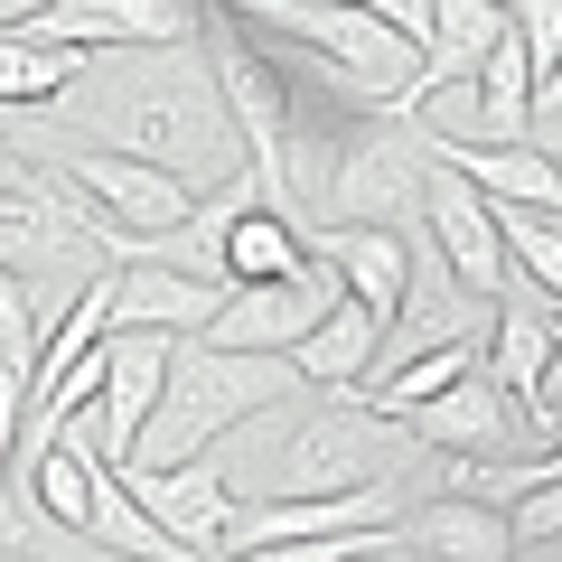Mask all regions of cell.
I'll use <instances>...</instances> for the list:
<instances>
[{"label":"cell","mask_w":562,"mask_h":562,"mask_svg":"<svg viewBox=\"0 0 562 562\" xmlns=\"http://www.w3.org/2000/svg\"><path fill=\"white\" fill-rule=\"evenodd\" d=\"M66 113H76L85 140L103 150H132V160L169 169L188 188H225L244 179V132L225 113L216 76H206V47L198 38H169V47H103L76 85H66Z\"/></svg>","instance_id":"cell-1"},{"label":"cell","mask_w":562,"mask_h":562,"mask_svg":"<svg viewBox=\"0 0 562 562\" xmlns=\"http://www.w3.org/2000/svg\"><path fill=\"white\" fill-rule=\"evenodd\" d=\"M272 431H262L244 460H225V441H216V460H225V487H235V506L244 497H347V487H384V479H403L413 469V422H394V413H375V403H357V394H328V403H272Z\"/></svg>","instance_id":"cell-2"},{"label":"cell","mask_w":562,"mask_h":562,"mask_svg":"<svg viewBox=\"0 0 562 562\" xmlns=\"http://www.w3.org/2000/svg\"><path fill=\"white\" fill-rule=\"evenodd\" d=\"M291 394H301V366L291 357H244V347H216V338H179L169 347V375H160V403H150V431H140L132 460L179 469V460H198V450L235 441L254 413H272V403H291Z\"/></svg>","instance_id":"cell-3"},{"label":"cell","mask_w":562,"mask_h":562,"mask_svg":"<svg viewBox=\"0 0 562 562\" xmlns=\"http://www.w3.org/2000/svg\"><path fill=\"white\" fill-rule=\"evenodd\" d=\"M235 10H254V20H272L291 47H310L319 76H338L347 94H357V113H413V103L431 94L422 47L403 38L394 20H375L366 0H235Z\"/></svg>","instance_id":"cell-4"},{"label":"cell","mask_w":562,"mask_h":562,"mask_svg":"<svg viewBox=\"0 0 562 562\" xmlns=\"http://www.w3.org/2000/svg\"><path fill=\"white\" fill-rule=\"evenodd\" d=\"M198 47H206V76H216L225 113H235V132H244V160H254V179H262V206H281V216L301 225V94H291V76H281L272 47L244 20H225V10L198 20Z\"/></svg>","instance_id":"cell-5"},{"label":"cell","mask_w":562,"mask_h":562,"mask_svg":"<svg viewBox=\"0 0 562 562\" xmlns=\"http://www.w3.org/2000/svg\"><path fill=\"white\" fill-rule=\"evenodd\" d=\"M29 150L38 169H57L66 188H76L85 206H103V216L122 225V235H140V254L169 235V225H188L198 216V198L206 188H188V179H169V169H150V160H132V150H103V140H76V132H10Z\"/></svg>","instance_id":"cell-6"},{"label":"cell","mask_w":562,"mask_h":562,"mask_svg":"<svg viewBox=\"0 0 562 562\" xmlns=\"http://www.w3.org/2000/svg\"><path fill=\"white\" fill-rule=\"evenodd\" d=\"M413 113H366L357 132L328 150L319 169V206L328 225H422V179H431V140L422 132H394Z\"/></svg>","instance_id":"cell-7"},{"label":"cell","mask_w":562,"mask_h":562,"mask_svg":"<svg viewBox=\"0 0 562 562\" xmlns=\"http://www.w3.org/2000/svg\"><path fill=\"white\" fill-rule=\"evenodd\" d=\"M338 301H347L338 262L310 254L301 272H281V281H235L225 310L206 319V338H216V347H244V357H291V347H301Z\"/></svg>","instance_id":"cell-8"},{"label":"cell","mask_w":562,"mask_h":562,"mask_svg":"<svg viewBox=\"0 0 562 562\" xmlns=\"http://www.w3.org/2000/svg\"><path fill=\"white\" fill-rule=\"evenodd\" d=\"M169 347L160 328H103V394L85 413V441H94L103 469H122L150 431V403H160V375H169Z\"/></svg>","instance_id":"cell-9"},{"label":"cell","mask_w":562,"mask_h":562,"mask_svg":"<svg viewBox=\"0 0 562 562\" xmlns=\"http://www.w3.org/2000/svg\"><path fill=\"white\" fill-rule=\"evenodd\" d=\"M206 0H38V10H20L29 38H57V47H85V57H103V47H169V38H198Z\"/></svg>","instance_id":"cell-10"},{"label":"cell","mask_w":562,"mask_h":562,"mask_svg":"<svg viewBox=\"0 0 562 562\" xmlns=\"http://www.w3.org/2000/svg\"><path fill=\"white\" fill-rule=\"evenodd\" d=\"M422 244L450 262V281H460V291H479V301H497V291H506L497 206H487L450 160H431V179H422Z\"/></svg>","instance_id":"cell-11"},{"label":"cell","mask_w":562,"mask_h":562,"mask_svg":"<svg viewBox=\"0 0 562 562\" xmlns=\"http://www.w3.org/2000/svg\"><path fill=\"white\" fill-rule=\"evenodd\" d=\"M553 319L562 310L543 301L535 281H516L506 272V291H497V319H487V384H497L506 403H516L535 431H553V413H543V366H553Z\"/></svg>","instance_id":"cell-12"},{"label":"cell","mask_w":562,"mask_h":562,"mask_svg":"<svg viewBox=\"0 0 562 562\" xmlns=\"http://www.w3.org/2000/svg\"><path fill=\"white\" fill-rule=\"evenodd\" d=\"M113 479L140 497V516H150V525H169L198 562H216V525L235 516V487H225V460H216V450H198V460H179V469L132 460V469H113Z\"/></svg>","instance_id":"cell-13"},{"label":"cell","mask_w":562,"mask_h":562,"mask_svg":"<svg viewBox=\"0 0 562 562\" xmlns=\"http://www.w3.org/2000/svg\"><path fill=\"white\" fill-rule=\"evenodd\" d=\"M225 291L235 281H198L179 272V262H113V328H160V338H206V319L225 310Z\"/></svg>","instance_id":"cell-14"},{"label":"cell","mask_w":562,"mask_h":562,"mask_svg":"<svg viewBox=\"0 0 562 562\" xmlns=\"http://www.w3.org/2000/svg\"><path fill=\"white\" fill-rule=\"evenodd\" d=\"M310 254L338 262L347 301L375 310L384 328L403 319V301H413V244L394 235V225H310Z\"/></svg>","instance_id":"cell-15"},{"label":"cell","mask_w":562,"mask_h":562,"mask_svg":"<svg viewBox=\"0 0 562 562\" xmlns=\"http://www.w3.org/2000/svg\"><path fill=\"white\" fill-rule=\"evenodd\" d=\"M403 422H413L422 450H450V460H506V450H516V403L487 384V357H479V375H460L450 394H431Z\"/></svg>","instance_id":"cell-16"},{"label":"cell","mask_w":562,"mask_h":562,"mask_svg":"<svg viewBox=\"0 0 562 562\" xmlns=\"http://www.w3.org/2000/svg\"><path fill=\"white\" fill-rule=\"evenodd\" d=\"M394 543L422 553V562H516V525H506V506L460 497V487H441L431 506H403Z\"/></svg>","instance_id":"cell-17"},{"label":"cell","mask_w":562,"mask_h":562,"mask_svg":"<svg viewBox=\"0 0 562 562\" xmlns=\"http://www.w3.org/2000/svg\"><path fill=\"white\" fill-rule=\"evenodd\" d=\"M497 38H506V0H431V38H422V76H431V94L469 85L487 57H497Z\"/></svg>","instance_id":"cell-18"},{"label":"cell","mask_w":562,"mask_h":562,"mask_svg":"<svg viewBox=\"0 0 562 562\" xmlns=\"http://www.w3.org/2000/svg\"><path fill=\"white\" fill-rule=\"evenodd\" d=\"M85 47H57V38H29L20 20H0V113H47L66 85L85 76Z\"/></svg>","instance_id":"cell-19"},{"label":"cell","mask_w":562,"mask_h":562,"mask_svg":"<svg viewBox=\"0 0 562 562\" xmlns=\"http://www.w3.org/2000/svg\"><path fill=\"white\" fill-rule=\"evenodd\" d=\"M375 347H384V319H375V310H357V301H338L301 347H291V366H301V384L347 394L357 375H375Z\"/></svg>","instance_id":"cell-20"},{"label":"cell","mask_w":562,"mask_h":562,"mask_svg":"<svg viewBox=\"0 0 562 562\" xmlns=\"http://www.w3.org/2000/svg\"><path fill=\"white\" fill-rule=\"evenodd\" d=\"M310 262V225H291L281 206H244L225 225V281H281Z\"/></svg>","instance_id":"cell-21"},{"label":"cell","mask_w":562,"mask_h":562,"mask_svg":"<svg viewBox=\"0 0 562 562\" xmlns=\"http://www.w3.org/2000/svg\"><path fill=\"white\" fill-rule=\"evenodd\" d=\"M497 235H506V272L535 281L543 301L562 310V225L553 216H525V206H497Z\"/></svg>","instance_id":"cell-22"},{"label":"cell","mask_w":562,"mask_h":562,"mask_svg":"<svg viewBox=\"0 0 562 562\" xmlns=\"http://www.w3.org/2000/svg\"><path fill=\"white\" fill-rule=\"evenodd\" d=\"M38 347H47L38 291H29V281L0 262V375H38Z\"/></svg>","instance_id":"cell-23"},{"label":"cell","mask_w":562,"mask_h":562,"mask_svg":"<svg viewBox=\"0 0 562 562\" xmlns=\"http://www.w3.org/2000/svg\"><path fill=\"white\" fill-rule=\"evenodd\" d=\"M506 525H516V543H553V535H562V469L525 487V497L506 506Z\"/></svg>","instance_id":"cell-24"},{"label":"cell","mask_w":562,"mask_h":562,"mask_svg":"<svg viewBox=\"0 0 562 562\" xmlns=\"http://www.w3.org/2000/svg\"><path fill=\"white\" fill-rule=\"evenodd\" d=\"M366 10H375V20H394V29H403L413 47L431 38V0H366Z\"/></svg>","instance_id":"cell-25"},{"label":"cell","mask_w":562,"mask_h":562,"mask_svg":"<svg viewBox=\"0 0 562 562\" xmlns=\"http://www.w3.org/2000/svg\"><path fill=\"white\" fill-rule=\"evenodd\" d=\"M553 113H562V66H553L543 85H535V122H553Z\"/></svg>","instance_id":"cell-26"},{"label":"cell","mask_w":562,"mask_h":562,"mask_svg":"<svg viewBox=\"0 0 562 562\" xmlns=\"http://www.w3.org/2000/svg\"><path fill=\"white\" fill-rule=\"evenodd\" d=\"M553 469H562V431H553Z\"/></svg>","instance_id":"cell-27"},{"label":"cell","mask_w":562,"mask_h":562,"mask_svg":"<svg viewBox=\"0 0 562 562\" xmlns=\"http://www.w3.org/2000/svg\"><path fill=\"white\" fill-rule=\"evenodd\" d=\"M553 169H562V150H553Z\"/></svg>","instance_id":"cell-28"}]
</instances>
